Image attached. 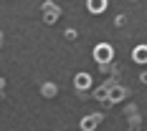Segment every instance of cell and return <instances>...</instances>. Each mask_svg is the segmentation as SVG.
I'll return each mask as SVG.
<instances>
[{"label":"cell","mask_w":147,"mask_h":131,"mask_svg":"<svg viewBox=\"0 0 147 131\" xmlns=\"http://www.w3.org/2000/svg\"><path fill=\"white\" fill-rule=\"evenodd\" d=\"M94 61H96L99 66L112 63V61H114V48H112L109 43H99L96 48H94Z\"/></svg>","instance_id":"6da1fadb"},{"label":"cell","mask_w":147,"mask_h":131,"mask_svg":"<svg viewBox=\"0 0 147 131\" xmlns=\"http://www.w3.org/2000/svg\"><path fill=\"white\" fill-rule=\"evenodd\" d=\"M41 10H43V20L48 23V25H53V23H56V20L61 18V8L56 5V3H51V0H46Z\"/></svg>","instance_id":"7a4b0ae2"},{"label":"cell","mask_w":147,"mask_h":131,"mask_svg":"<svg viewBox=\"0 0 147 131\" xmlns=\"http://www.w3.org/2000/svg\"><path fill=\"white\" fill-rule=\"evenodd\" d=\"M102 114H89V116L81 118V131H94L99 124H102Z\"/></svg>","instance_id":"3957f363"},{"label":"cell","mask_w":147,"mask_h":131,"mask_svg":"<svg viewBox=\"0 0 147 131\" xmlns=\"http://www.w3.org/2000/svg\"><path fill=\"white\" fill-rule=\"evenodd\" d=\"M74 86H76V91L91 88V76H89V73H76V76H74Z\"/></svg>","instance_id":"277c9868"},{"label":"cell","mask_w":147,"mask_h":131,"mask_svg":"<svg viewBox=\"0 0 147 131\" xmlns=\"http://www.w3.org/2000/svg\"><path fill=\"white\" fill-rule=\"evenodd\" d=\"M124 96H127V88L117 83V86L109 91V101H107V103H119V101H124Z\"/></svg>","instance_id":"5b68a950"},{"label":"cell","mask_w":147,"mask_h":131,"mask_svg":"<svg viewBox=\"0 0 147 131\" xmlns=\"http://www.w3.org/2000/svg\"><path fill=\"white\" fill-rule=\"evenodd\" d=\"M86 10L94 15H99L107 10V0H86Z\"/></svg>","instance_id":"8992f818"},{"label":"cell","mask_w":147,"mask_h":131,"mask_svg":"<svg viewBox=\"0 0 147 131\" xmlns=\"http://www.w3.org/2000/svg\"><path fill=\"white\" fill-rule=\"evenodd\" d=\"M56 93H59V86H56V83H51V81L41 86V96H43V98H53Z\"/></svg>","instance_id":"52a82bcc"},{"label":"cell","mask_w":147,"mask_h":131,"mask_svg":"<svg viewBox=\"0 0 147 131\" xmlns=\"http://www.w3.org/2000/svg\"><path fill=\"white\" fill-rule=\"evenodd\" d=\"M132 58L134 63H147V45H137L132 51Z\"/></svg>","instance_id":"ba28073f"},{"label":"cell","mask_w":147,"mask_h":131,"mask_svg":"<svg viewBox=\"0 0 147 131\" xmlns=\"http://www.w3.org/2000/svg\"><path fill=\"white\" fill-rule=\"evenodd\" d=\"M91 96H94V98H96V101H109V88L107 86H99V88H94V91H91Z\"/></svg>","instance_id":"9c48e42d"},{"label":"cell","mask_w":147,"mask_h":131,"mask_svg":"<svg viewBox=\"0 0 147 131\" xmlns=\"http://www.w3.org/2000/svg\"><path fill=\"white\" fill-rule=\"evenodd\" d=\"M63 38H69V41H76V30H74V28H69L66 33H63Z\"/></svg>","instance_id":"30bf717a"},{"label":"cell","mask_w":147,"mask_h":131,"mask_svg":"<svg viewBox=\"0 0 147 131\" xmlns=\"http://www.w3.org/2000/svg\"><path fill=\"white\" fill-rule=\"evenodd\" d=\"M124 20H127L124 15H117V18H114V25H124Z\"/></svg>","instance_id":"8fae6325"},{"label":"cell","mask_w":147,"mask_h":131,"mask_svg":"<svg viewBox=\"0 0 147 131\" xmlns=\"http://www.w3.org/2000/svg\"><path fill=\"white\" fill-rule=\"evenodd\" d=\"M140 81H142V83H147V73H142V76H140Z\"/></svg>","instance_id":"7c38bea8"},{"label":"cell","mask_w":147,"mask_h":131,"mask_svg":"<svg viewBox=\"0 0 147 131\" xmlns=\"http://www.w3.org/2000/svg\"><path fill=\"white\" fill-rule=\"evenodd\" d=\"M0 45H3V33H0Z\"/></svg>","instance_id":"4fadbf2b"},{"label":"cell","mask_w":147,"mask_h":131,"mask_svg":"<svg viewBox=\"0 0 147 131\" xmlns=\"http://www.w3.org/2000/svg\"><path fill=\"white\" fill-rule=\"evenodd\" d=\"M132 3H134V0H132Z\"/></svg>","instance_id":"5bb4252c"}]
</instances>
